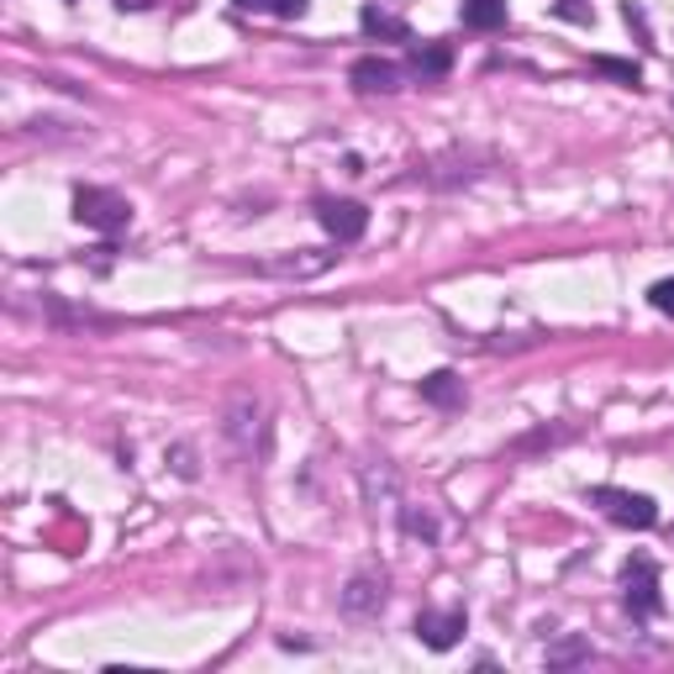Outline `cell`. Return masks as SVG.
Segmentation results:
<instances>
[{
  "mask_svg": "<svg viewBox=\"0 0 674 674\" xmlns=\"http://www.w3.org/2000/svg\"><path fill=\"white\" fill-rule=\"evenodd\" d=\"M317 222H322L338 243H358L364 227H369V211L358 201H317Z\"/></svg>",
  "mask_w": 674,
  "mask_h": 674,
  "instance_id": "cell-4",
  "label": "cell"
},
{
  "mask_svg": "<svg viewBox=\"0 0 674 674\" xmlns=\"http://www.w3.org/2000/svg\"><path fill=\"white\" fill-rule=\"evenodd\" d=\"M459 632H464V612H422L416 616V638L427 648H453L459 643Z\"/></svg>",
  "mask_w": 674,
  "mask_h": 674,
  "instance_id": "cell-5",
  "label": "cell"
},
{
  "mask_svg": "<svg viewBox=\"0 0 674 674\" xmlns=\"http://www.w3.org/2000/svg\"><path fill=\"white\" fill-rule=\"evenodd\" d=\"M74 222H85V227H95V233L117 237V233H127V222H132V205H127V196H117V190H95V185H85V190H74Z\"/></svg>",
  "mask_w": 674,
  "mask_h": 674,
  "instance_id": "cell-1",
  "label": "cell"
},
{
  "mask_svg": "<svg viewBox=\"0 0 674 674\" xmlns=\"http://www.w3.org/2000/svg\"><path fill=\"white\" fill-rule=\"evenodd\" d=\"M243 11H269V0H237Z\"/></svg>",
  "mask_w": 674,
  "mask_h": 674,
  "instance_id": "cell-18",
  "label": "cell"
},
{
  "mask_svg": "<svg viewBox=\"0 0 674 674\" xmlns=\"http://www.w3.org/2000/svg\"><path fill=\"white\" fill-rule=\"evenodd\" d=\"M590 69H595V74H612V80H622V85H638V80H643L638 63H622V59H590Z\"/></svg>",
  "mask_w": 674,
  "mask_h": 674,
  "instance_id": "cell-12",
  "label": "cell"
},
{
  "mask_svg": "<svg viewBox=\"0 0 674 674\" xmlns=\"http://www.w3.org/2000/svg\"><path fill=\"white\" fill-rule=\"evenodd\" d=\"M306 5H311V0H269V11H274V16H285V22L306 16Z\"/></svg>",
  "mask_w": 674,
  "mask_h": 674,
  "instance_id": "cell-16",
  "label": "cell"
},
{
  "mask_svg": "<svg viewBox=\"0 0 674 674\" xmlns=\"http://www.w3.org/2000/svg\"><path fill=\"white\" fill-rule=\"evenodd\" d=\"M670 543H674V528H670Z\"/></svg>",
  "mask_w": 674,
  "mask_h": 674,
  "instance_id": "cell-19",
  "label": "cell"
},
{
  "mask_svg": "<svg viewBox=\"0 0 674 674\" xmlns=\"http://www.w3.org/2000/svg\"><path fill=\"white\" fill-rule=\"evenodd\" d=\"M343 606H348V612H375V606H385V586L375 590L369 575H358V580L348 586V595H343Z\"/></svg>",
  "mask_w": 674,
  "mask_h": 674,
  "instance_id": "cell-11",
  "label": "cell"
},
{
  "mask_svg": "<svg viewBox=\"0 0 674 674\" xmlns=\"http://www.w3.org/2000/svg\"><path fill=\"white\" fill-rule=\"evenodd\" d=\"M622 586H627V606H632V616H659L664 612V601H659V569H653V558H632L627 569H622Z\"/></svg>",
  "mask_w": 674,
  "mask_h": 674,
  "instance_id": "cell-3",
  "label": "cell"
},
{
  "mask_svg": "<svg viewBox=\"0 0 674 674\" xmlns=\"http://www.w3.org/2000/svg\"><path fill=\"white\" fill-rule=\"evenodd\" d=\"M364 32L369 37H390V43H411V27L401 22V16H390V11H380V5H364Z\"/></svg>",
  "mask_w": 674,
  "mask_h": 674,
  "instance_id": "cell-8",
  "label": "cell"
},
{
  "mask_svg": "<svg viewBox=\"0 0 674 674\" xmlns=\"http://www.w3.org/2000/svg\"><path fill=\"white\" fill-rule=\"evenodd\" d=\"M590 506H601L612 522H622V528H653L659 522V506H653V496H643V490H616V485H595L590 490Z\"/></svg>",
  "mask_w": 674,
  "mask_h": 674,
  "instance_id": "cell-2",
  "label": "cell"
},
{
  "mask_svg": "<svg viewBox=\"0 0 674 674\" xmlns=\"http://www.w3.org/2000/svg\"><path fill=\"white\" fill-rule=\"evenodd\" d=\"M586 653H590L586 643H564L558 653H548V664H569V659H586Z\"/></svg>",
  "mask_w": 674,
  "mask_h": 674,
  "instance_id": "cell-17",
  "label": "cell"
},
{
  "mask_svg": "<svg viewBox=\"0 0 674 674\" xmlns=\"http://www.w3.org/2000/svg\"><path fill=\"white\" fill-rule=\"evenodd\" d=\"M269 274H317V269H327V253L322 259H274V264H264Z\"/></svg>",
  "mask_w": 674,
  "mask_h": 674,
  "instance_id": "cell-13",
  "label": "cell"
},
{
  "mask_svg": "<svg viewBox=\"0 0 674 674\" xmlns=\"http://www.w3.org/2000/svg\"><path fill=\"white\" fill-rule=\"evenodd\" d=\"M648 300H653V311H664V317H674V280H659V285L648 291Z\"/></svg>",
  "mask_w": 674,
  "mask_h": 674,
  "instance_id": "cell-15",
  "label": "cell"
},
{
  "mask_svg": "<svg viewBox=\"0 0 674 674\" xmlns=\"http://www.w3.org/2000/svg\"><path fill=\"white\" fill-rule=\"evenodd\" d=\"M464 27L474 32L506 27V0H464Z\"/></svg>",
  "mask_w": 674,
  "mask_h": 674,
  "instance_id": "cell-9",
  "label": "cell"
},
{
  "mask_svg": "<svg viewBox=\"0 0 674 674\" xmlns=\"http://www.w3.org/2000/svg\"><path fill=\"white\" fill-rule=\"evenodd\" d=\"M554 11H558V16H564V22H586V27H590V22H595V11H590L586 0H558Z\"/></svg>",
  "mask_w": 674,
  "mask_h": 674,
  "instance_id": "cell-14",
  "label": "cell"
},
{
  "mask_svg": "<svg viewBox=\"0 0 674 674\" xmlns=\"http://www.w3.org/2000/svg\"><path fill=\"white\" fill-rule=\"evenodd\" d=\"M422 395H427L433 406L453 411V406H464V380H459L453 369H438V375H427V380H422Z\"/></svg>",
  "mask_w": 674,
  "mask_h": 674,
  "instance_id": "cell-7",
  "label": "cell"
},
{
  "mask_svg": "<svg viewBox=\"0 0 674 674\" xmlns=\"http://www.w3.org/2000/svg\"><path fill=\"white\" fill-rule=\"evenodd\" d=\"M448 63H453V54H448L442 43H433V48H411V69H416L422 80H433V74H448Z\"/></svg>",
  "mask_w": 674,
  "mask_h": 674,
  "instance_id": "cell-10",
  "label": "cell"
},
{
  "mask_svg": "<svg viewBox=\"0 0 674 674\" xmlns=\"http://www.w3.org/2000/svg\"><path fill=\"white\" fill-rule=\"evenodd\" d=\"M401 80H406V74H401V63H390V59H358V63H353V85L369 90V95H375V90H380V95H390V90H401Z\"/></svg>",
  "mask_w": 674,
  "mask_h": 674,
  "instance_id": "cell-6",
  "label": "cell"
}]
</instances>
